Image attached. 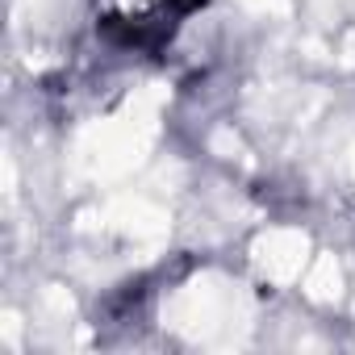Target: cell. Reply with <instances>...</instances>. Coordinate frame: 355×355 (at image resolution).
Listing matches in <instances>:
<instances>
[{"label": "cell", "mask_w": 355, "mask_h": 355, "mask_svg": "<svg viewBox=\"0 0 355 355\" xmlns=\"http://www.w3.org/2000/svg\"><path fill=\"white\" fill-rule=\"evenodd\" d=\"M205 0H150L142 9L130 13H105L101 17V34L121 46V51H142V55H159L171 34L180 30L184 17H193Z\"/></svg>", "instance_id": "1"}]
</instances>
